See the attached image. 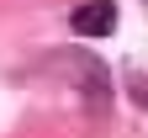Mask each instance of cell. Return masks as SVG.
<instances>
[{"instance_id": "obj_2", "label": "cell", "mask_w": 148, "mask_h": 138, "mask_svg": "<svg viewBox=\"0 0 148 138\" xmlns=\"http://www.w3.org/2000/svg\"><path fill=\"white\" fill-rule=\"evenodd\" d=\"M69 27L79 37H111L116 32V6H111V0H85V6H74Z\"/></svg>"}, {"instance_id": "obj_1", "label": "cell", "mask_w": 148, "mask_h": 138, "mask_svg": "<svg viewBox=\"0 0 148 138\" xmlns=\"http://www.w3.org/2000/svg\"><path fill=\"white\" fill-rule=\"evenodd\" d=\"M74 80H79V96H85L90 112H106V106H111V74H106V64L74 58Z\"/></svg>"}, {"instance_id": "obj_3", "label": "cell", "mask_w": 148, "mask_h": 138, "mask_svg": "<svg viewBox=\"0 0 148 138\" xmlns=\"http://www.w3.org/2000/svg\"><path fill=\"white\" fill-rule=\"evenodd\" d=\"M127 85H132V101H138V106H148V74H132Z\"/></svg>"}]
</instances>
